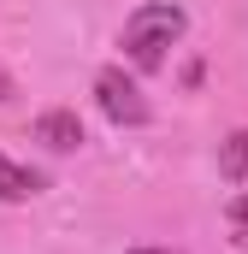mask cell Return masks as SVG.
Masks as SVG:
<instances>
[{"mask_svg":"<svg viewBox=\"0 0 248 254\" xmlns=\"http://www.w3.org/2000/svg\"><path fill=\"white\" fill-rule=\"evenodd\" d=\"M184 30H189V12H184V6L154 0V6H136V12L124 18L119 48H124V60L136 65V71H160V65H166V48H172Z\"/></svg>","mask_w":248,"mask_h":254,"instance_id":"6da1fadb","label":"cell"},{"mask_svg":"<svg viewBox=\"0 0 248 254\" xmlns=\"http://www.w3.org/2000/svg\"><path fill=\"white\" fill-rule=\"evenodd\" d=\"M95 101H101V113L113 119V125H148V95L136 89V77L124 71V65H101L95 71Z\"/></svg>","mask_w":248,"mask_h":254,"instance_id":"7a4b0ae2","label":"cell"},{"mask_svg":"<svg viewBox=\"0 0 248 254\" xmlns=\"http://www.w3.org/2000/svg\"><path fill=\"white\" fill-rule=\"evenodd\" d=\"M36 142H48L54 154H65V148H77V142H83V119H77V113H65V107H54V113H42V119H36Z\"/></svg>","mask_w":248,"mask_h":254,"instance_id":"3957f363","label":"cell"},{"mask_svg":"<svg viewBox=\"0 0 248 254\" xmlns=\"http://www.w3.org/2000/svg\"><path fill=\"white\" fill-rule=\"evenodd\" d=\"M30 195H42V172L0 154V201H30Z\"/></svg>","mask_w":248,"mask_h":254,"instance_id":"277c9868","label":"cell"},{"mask_svg":"<svg viewBox=\"0 0 248 254\" xmlns=\"http://www.w3.org/2000/svg\"><path fill=\"white\" fill-rule=\"evenodd\" d=\"M219 172L231 184H248V130H237V136L219 142Z\"/></svg>","mask_w":248,"mask_h":254,"instance_id":"5b68a950","label":"cell"},{"mask_svg":"<svg viewBox=\"0 0 248 254\" xmlns=\"http://www.w3.org/2000/svg\"><path fill=\"white\" fill-rule=\"evenodd\" d=\"M225 219H231V237H237V249H248V190L231 201V213H225Z\"/></svg>","mask_w":248,"mask_h":254,"instance_id":"8992f818","label":"cell"},{"mask_svg":"<svg viewBox=\"0 0 248 254\" xmlns=\"http://www.w3.org/2000/svg\"><path fill=\"white\" fill-rule=\"evenodd\" d=\"M12 95H18V83H12V71L0 65V101H12Z\"/></svg>","mask_w":248,"mask_h":254,"instance_id":"52a82bcc","label":"cell"},{"mask_svg":"<svg viewBox=\"0 0 248 254\" xmlns=\"http://www.w3.org/2000/svg\"><path fill=\"white\" fill-rule=\"evenodd\" d=\"M130 254H178V249H130Z\"/></svg>","mask_w":248,"mask_h":254,"instance_id":"ba28073f","label":"cell"}]
</instances>
